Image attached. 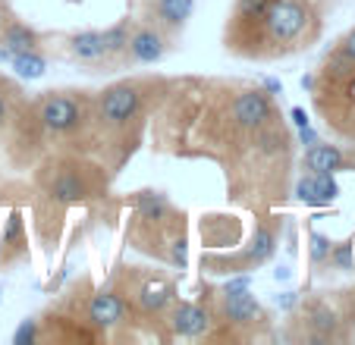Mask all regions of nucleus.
I'll list each match as a JSON object with an SVG mask.
<instances>
[{
	"label": "nucleus",
	"mask_w": 355,
	"mask_h": 345,
	"mask_svg": "<svg viewBox=\"0 0 355 345\" xmlns=\"http://www.w3.org/2000/svg\"><path fill=\"white\" fill-rule=\"evenodd\" d=\"M264 35L277 47H293L311 26V7L305 0H274L261 19Z\"/></svg>",
	"instance_id": "f257e3e1"
},
{
	"label": "nucleus",
	"mask_w": 355,
	"mask_h": 345,
	"mask_svg": "<svg viewBox=\"0 0 355 345\" xmlns=\"http://www.w3.org/2000/svg\"><path fill=\"white\" fill-rule=\"evenodd\" d=\"M139 107H141L139 85L123 82V85H114V88H107V91L101 94L98 113H101V120L107 123V126H126L129 120H135Z\"/></svg>",
	"instance_id": "f03ea898"
},
{
	"label": "nucleus",
	"mask_w": 355,
	"mask_h": 345,
	"mask_svg": "<svg viewBox=\"0 0 355 345\" xmlns=\"http://www.w3.org/2000/svg\"><path fill=\"white\" fill-rule=\"evenodd\" d=\"M38 120L44 123V129H51V132H69V129L79 126L82 110L67 94H51V98H44L38 104Z\"/></svg>",
	"instance_id": "7ed1b4c3"
},
{
	"label": "nucleus",
	"mask_w": 355,
	"mask_h": 345,
	"mask_svg": "<svg viewBox=\"0 0 355 345\" xmlns=\"http://www.w3.org/2000/svg\"><path fill=\"white\" fill-rule=\"evenodd\" d=\"M270 113H274L270 98L264 91H258V88L255 91H242L233 100V120L242 129H264L270 120Z\"/></svg>",
	"instance_id": "20e7f679"
},
{
	"label": "nucleus",
	"mask_w": 355,
	"mask_h": 345,
	"mask_svg": "<svg viewBox=\"0 0 355 345\" xmlns=\"http://www.w3.org/2000/svg\"><path fill=\"white\" fill-rule=\"evenodd\" d=\"M129 53H132L135 63H157L167 51V38H164L161 28L155 26H139L132 35H129Z\"/></svg>",
	"instance_id": "39448f33"
},
{
	"label": "nucleus",
	"mask_w": 355,
	"mask_h": 345,
	"mask_svg": "<svg viewBox=\"0 0 355 345\" xmlns=\"http://www.w3.org/2000/svg\"><path fill=\"white\" fill-rule=\"evenodd\" d=\"M223 317H227L230 324L245 326L261 317V308H258L255 295L248 292V289H227V292H223Z\"/></svg>",
	"instance_id": "423d86ee"
},
{
	"label": "nucleus",
	"mask_w": 355,
	"mask_h": 345,
	"mask_svg": "<svg viewBox=\"0 0 355 345\" xmlns=\"http://www.w3.org/2000/svg\"><path fill=\"white\" fill-rule=\"evenodd\" d=\"M170 326H173L176 336H201V333L211 330V314L198 305H176L170 311Z\"/></svg>",
	"instance_id": "0eeeda50"
},
{
	"label": "nucleus",
	"mask_w": 355,
	"mask_h": 345,
	"mask_svg": "<svg viewBox=\"0 0 355 345\" xmlns=\"http://www.w3.org/2000/svg\"><path fill=\"white\" fill-rule=\"evenodd\" d=\"M123 314H126V301L120 295L104 292L88 301V324H94V326H114L123 320Z\"/></svg>",
	"instance_id": "6e6552de"
},
{
	"label": "nucleus",
	"mask_w": 355,
	"mask_h": 345,
	"mask_svg": "<svg viewBox=\"0 0 355 345\" xmlns=\"http://www.w3.org/2000/svg\"><path fill=\"white\" fill-rule=\"evenodd\" d=\"M0 47L16 53H26V51H35L38 47V32H32L28 26L22 22H7V26H0Z\"/></svg>",
	"instance_id": "1a4fd4ad"
},
{
	"label": "nucleus",
	"mask_w": 355,
	"mask_h": 345,
	"mask_svg": "<svg viewBox=\"0 0 355 345\" xmlns=\"http://www.w3.org/2000/svg\"><path fill=\"white\" fill-rule=\"evenodd\" d=\"M343 151L334 145H311L309 151H305V166H309L311 172H336L343 170Z\"/></svg>",
	"instance_id": "9d476101"
},
{
	"label": "nucleus",
	"mask_w": 355,
	"mask_h": 345,
	"mask_svg": "<svg viewBox=\"0 0 355 345\" xmlns=\"http://www.w3.org/2000/svg\"><path fill=\"white\" fill-rule=\"evenodd\" d=\"M173 285L167 283V279H155V283H148L141 285V292H139V308L148 314H155V311H164V308L173 301Z\"/></svg>",
	"instance_id": "9b49d317"
},
{
	"label": "nucleus",
	"mask_w": 355,
	"mask_h": 345,
	"mask_svg": "<svg viewBox=\"0 0 355 345\" xmlns=\"http://www.w3.org/2000/svg\"><path fill=\"white\" fill-rule=\"evenodd\" d=\"M192 10H195V0H157L155 3L157 19L167 28H180L192 16Z\"/></svg>",
	"instance_id": "f8f14e48"
},
{
	"label": "nucleus",
	"mask_w": 355,
	"mask_h": 345,
	"mask_svg": "<svg viewBox=\"0 0 355 345\" xmlns=\"http://www.w3.org/2000/svg\"><path fill=\"white\" fill-rule=\"evenodd\" d=\"M69 51L79 57V60H101V57H107L104 53V38L101 32H79L69 38Z\"/></svg>",
	"instance_id": "ddd939ff"
},
{
	"label": "nucleus",
	"mask_w": 355,
	"mask_h": 345,
	"mask_svg": "<svg viewBox=\"0 0 355 345\" xmlns=\"http://www.w3.org/2000/svg\"><path fill=\"white\" fill-rule=\"evenodd\" d=\"M51 192H54V198H60V201H79V198H85V182H82L76 172L67 170L54 179Z\"/></svg>",
	"instance_id": "4468645a"
},
{
	"label": "nucleus",
	"mask_w": 355,
	"mask_h": 345,
	"mask_svg": "<svg viewBox=\"0 0 355 345\" xmlns=\"http://www.w3.org/2000/svg\"><path fill=\"white\" fill-rule=\"evenodd\" d=\"M13 69L22 76V79H41L44 69H47V63L38 51H26V53H16L13 57Z\"/></svg>",
	"instance_id": "2eb2a0df"
},
{
	"label": "nucleus",
	"mask_w": 355,
	"mask_h": 345,
	"mask_svg": "<svg viewBox=\"0 0 355 345\" xmlns=\"http://www.w3.org/2000/svg\"><path fill=\"white\" fill-rule=\"evenodd\" d=\"M129 22H120V26H110L101 32V38H104V53L107 57H116V53H123L129 47Z\"/></svg>",
	"instance_id": "dca6fc26"
},
{
	"label": "nucleus",
	"mask_w": 355,
	"mask_h": 345,
	"mask_svg": "<svg viewBox=\"0 0 355 345\" xmlns=\"http://www.w3.org/2000/svg\"><path fill=\"white\" fill-rule=\"evenodd\" d=\"M336 182L334 172H311V195H315V204H330L336 198Z\"/></svg>",
	"instance_id": "f3484780"
},
{
	"label": "nucleus",
	"mask_w": 355,
	"mask_h": 345,
	"mask_svg": "<svg viewBox=\"0 0 355 345\" xmlns=\"http://www.w3.org/2000/svg\"><path fill=\"white\" fill-rule=\"evenodd\" d=\"M274 251V233H270L268 226H258L255 229V239H252V251H248V260H255L261 264L268 254Z\"/></svg>",
	"instance_id": "a211bd4d"
},
{
	"label": "nucleus",
	"mask_w": 355,
	"mask_h": 345,
	"mask_svg": "<svg viewBox=\"0 0 355 345\" xmlns=\"http://www.w3.org/2000/svg\"><path fill=\"white\" fill-rule=\"evenodd\" d=\"M270 3H274V0H239V3H236V19L239 22H252V19L261 22Z\"/></svg>",
	"instance_id": "6ab92c4d"
},
{
	"label": "nucleus",
	"mask_w": 355,
	"mask_h": 345,
	"mask_svg": "<svg viewBox=\"0 0 355 345\" xmlns=\"http://www.w3.org/2000/svg\"><path fill=\"white\" fill-rule=\"evenodd\" d=\"M139 213L145 220H161L164 213H167V201H164V195H139Z\"/></svg>",
	"instance_id": "aec40b11"
},
{
	"label": "nucleus",
	"mask_w": 355,
	"mask_h": 345,
	"mask_svg": "<svg viewBox=\"0 0 355 345\" xmlns=\"http://www.w3.org/2000/svg\"><path fill=\"white\" fill-rule=\"evenodd\" d=\"M309 324L315 326L318 333H324V336H330V333L336 330V314L330 311V308L318 305V308H311V314H309Z\"/></svg>",
	"instance_id": "412c9836"
},
{
	"label": "nucleus",
	"mask_w": 355,
	"mask_h": 345,
	"mask_svg": "<svg viewBox=\"0 0 355 345\" xmlns=\"http://www.w3.org/2000/svg\"><path fill=\"white\" fill-rule=\"evenodd\" d=\"M330 248H334V245H330V239H324L321 233L311 236V258H315V260L330 258Z\"/></svg>",
	"instance_id": "4be33fe9"
},
{
	"label": "nucleus",
	"mask_w": 355,
	"mask_h": 345,
	"mask_svg": "<svg viewBox=\"0 0 355 345\" xmlns=\"http://www.w3.org/2000/svg\"><path fill=\"white\" fill-rule=\"evenodd\" d=\"M330 260H334V264H340L343 270H349V267H352V248H349V245H340L336 251L330 248Z\"/></svg>",
	"instance_id": "5701e85b"
},
{
	"label": "nucleus",
	"mask_w": 355,
	"mask_h": 345,
	"mask_svg": "<svg viewBox=\"0 0 355 345\" xmlns=\"http://www.w3.org/2000/svg\"><path fill=\"white\" fill-rule=\"evenodd\" d=\"M32 339H35V324H32V320H26V324L16 330L13 342H16V345H26V342H32Z\"/></svg>",
	"instance_id": "b1692460"
},
{
	"label": "nucleus",
	"mask_w": 355,
	"mask_h": 345,
	"mask_svg": "<svg viewBox=\"0 0 355 345\" xmlns=\"http://www.w3.org/2000/svg\"><path fill=\"white\" fill-rule=\"evenodd\" d=\"M295 192H299V198L305 201V204H315V195H311V176H305V179H299V186H295Z\"/></svg>",
	"instance_id": "393cba45"
},
{
	"label": "nucleus",
	"mask_w": 355,
	"mask_h": 345,
	"mask_svg": "<svg viewBox=\"0 0 355 345\" xmlns=\"http://www.w3.org/2000/svg\"><path fill=\"white\" fill-rule=\"evenodd\" d=\"M340 53L346 57V60H352V63H355V28L346 35V41H343V51H340Z\"/></svg>",
	"instance_id": "a878e982"
},
{
	"label": "nucleus",
	"mask_w": 355,
	"mask_h": 345,
	"mask_svg": "<svg viewBox=\"0 0 355 345\" xmlns=\"http://www.w3.org/2000/svg\"><path fill=\"white\" fill-rule=\"evenodd\" d=\"M7 120V98H3V91H0V123Z\"/></svg>",
	"instance_id": "bb28decb"
},
{
	"label": "nucleus",
	"mask_w": 355,
	"mask_h": 345,
	"mask_svg": "<svg viewBox=\"0 0 355 345\" xmlns=\"http://www.w3.org/2000/svg\"><path fill=\"white\" fill-rule=\"evenodd\" d=\"M293 116H295V123H299V126H302V129L309 126V120H305V113H302V110H293Z\"/></svg>",
	"instance_id": "cd10ccee"
},
{
	"label": "nucleus",
	"mask_w": 355,
	"mask_h": 345,
	"mask_svg": "<svg viewBox=\"0 0 355 345\" xmlns=\"http://www.w3.org/2000/svg\"><path fill=\"white\" fill-rule=\"evenodd\" d=\"M0 26H3V13H0Z\"/></svg>",
	"instance_id": "c85d7f7f"
}]
</instances>
